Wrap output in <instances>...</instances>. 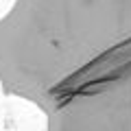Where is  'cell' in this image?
Returning <instances> with one entry per match:
<instances>
[{
  "label": "cell",
  "mask_w": 131,
  "mask_h": 131,
  "mask_svg": "<svg viewBox=\"0 0 131 131\" xmlns=\"http://www.w3.org/2000/svg\"><path fill=\"white\" fill-rule=\"evenodd\" d=\"M129 44L131 0H13L0 15V88L46 112Z\"/></svg>",
  "instance_id": "cell-1"
},
{
  "label": "cell",
  "mask_w": 131,
  "mask_h": 131,
  "mask_svg": "<svg viewBox=\"0 0 131 131\" xmlns=\"http://www.w3.org/2000/svg\"><path fill=\"white\" fill-rule=\"evenodd\" d=\"M44 114L46 131H131V44L90 68Z\"/></svg>",
  "instance_id": "cell-2"
}]
</instances>
